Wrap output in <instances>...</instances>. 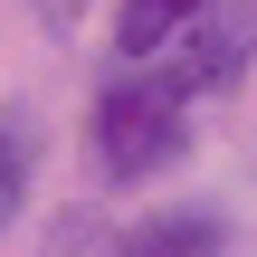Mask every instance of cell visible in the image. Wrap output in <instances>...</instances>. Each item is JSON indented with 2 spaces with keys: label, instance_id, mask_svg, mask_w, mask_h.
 <instances>
[{
  "label": "cell",
  "instance_id": "obj_3",
  "mask_svg": "<svg viewBox=\"0 0 257 257\" xmlns=\"http://www.w3.org/2000/svg\"><path fill=\"white\" fill-rule=\"evenodd\" d=\"M124 257H229V219L219 210H162L153 229H134Z\"/></svg>",
  "mask_w": 257,
  "mask_h": 257
},
{
  "label": "cell",
  "instance_id": "obj_1",
  "mask_svg": "<svg viewBox=\"0 0 257 257\" xmlns=\"http://www.w3.org/2000/svg\"><path fill=\"white\" fill-rule=\"evenodd\" d=\"M181 143H191V124H181V95H172L162 67H153V76H114V86L95 95V153H105L114 181H153V172H172Z\"/></svg>",
  "mask_w": 257,
  "mask_h": 257
},
{
  "label": "cell",
  "instance_id": "obj_6",
  "mask_svg": "<svg viewBox=\"0 0 257 257\" xmlns=\"http://www.w3.org/2000/svg\"><path fill=\"white\" fill-rule=\"evenodd\" d=\"M76 10H86V0H38V19H48V29H76Z\"/></svg>",
  "mask_w": 257,
  "mask_h": 257
},
{
  "label": "cell",
  "instance_id": "obj_4",
  "mask_svg": "<svg viewBox=\"0 0 257 257\" xmlns=\"http://www.w3.org/2000/svg\"><path fill=\"white\" fill-rule=\"evenodd\" d=\"M48 257H124V238H114V229L86 210V219H67V229L48 238Z\"/></svg>",
  "mask_w": 257,
  "mask_h": 257
},
{
  "label": "cell",
  "instance_id": "obj_5",
  "mask_svg": "<svg viewBox=\"0 0 257 257\" xmlns=\"http://www.w3.org/2000/svg\"><path fill=\"white\" fill-rule=\"evenodd\" d=\"M19 200H29V143H19V134H0V229L19 219Z\"/></svg>",
  "mask_w": 257,
  "mask_h": 257
},
{
  "label": "cell",
  "instance_id": "obj_2",
  "mask_svg": "<svg viewBox=\"0 0 257 257\" xmlns=\"http://www.w3.org/2000/svg\"><path fill=\"white\" fill-rule=\"evenodd\" d=\"M200 10H210V0H124V10H114V48L162 67V57L200 29Z\"/></svg>",
  "mask_w": 257,
  "mask_h": 257
}]
</instances>
